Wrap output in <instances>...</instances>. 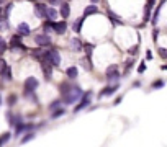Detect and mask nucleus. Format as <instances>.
<instances>
[{
  "instance_id": "nucleus-1",
  "label": "nucleus",
  "mask_w": 167,
  "mask_h": 147,
  "mask_svg": "<svg viewBox=\"0 0 167 147\" xmlns=\"http://www.w3.org/2000/svg\"><path fill=\"white\" fill-rule=\"evenodd\" d=\"M61 93L64 95V100L66 103H74L76 100H79L82 97V90L76 85H69V84H62L61 85Z\"/></svg>"
},
{
  "instance_id": "nucleus-2",
  "label": "nucleus",
  "mask_w": 167,
  "mask_h": 147,
  "mask_svg": "<svg viewBox=\"0 0 167 147\" xmlns=\"http://www.w3.org/2000/svg\"><path fill=\"white\" fill-rule=\"evenodd\" d=\"M48 59H49V62L53 64V65H59L61 64V57H59V53H57L56 49H49L48 53L44 54Z\"/></svg>"
},
{
  "instance_id": "nucleus-3",
  "label": "nucleus",
  "mask_w": 167,
  "mask_h": 147,
  "mask_svg": "<svg viewBox=\"0 0 167 147\" xmlns=\"http://www.w3.org/2000/svg\"><path fill=\"white\" fill-rule=\"evenodd\" d=\"M36 87H38V80H36L34 77H28L25 80V90H26V93L36 90Z\"/></svg>"
},
{
  "instance_id": "nucleus-4",
  "label": "nucleus",
  "mask_w": 167,
  "mask_h": 147,
  "mask_svg": "<svg viewBox=\"0 0 167 147\" xmlns=\"http://www.w3.org/2000/svg\"><path fill=\"white\" fill-rule=\"evenodd\" d=\"M46 7L43 5V3H36L34 5V13H36V17H39V18H44L46 17Z\"/></svg>"
},
{
  "instance_id": "nucleus-5",
  "label": "nucleus",
  "mask_w": 167,
  "mask_h": 147,
  "mask_svg": "<svg viewBox=\"0 0 167 147\" xmlns=\"http://www.w3.org/2000/svg\"><path fill=\"white\" fill-rule=\"evenodd\" d=\"M36 44H38V46H49V44H51L49 36H46V34L36 36Z\"/></svg>"
},
{
  "instance_id": "nucleus-6",
  "label": "nucleus",
  "mask_w": 167,
  "mask_h": 147,
  "mask_svg": "<svg viewBox=\"0 0 167 147\" xmlns=\"http://www.w3.org/2000/svg\"><path fill=\"white\" fill-rule=\"evenodd\" d=\"M107 77L110 79V80H117L118 79V69H117V65H110V67L107 69Z\"/></svg>"
},
{
  "instance_id": "nucleus-7",
  "label": "nucleus",
  "mask_w": 167,
  "mask_h": 147,
  "mask_svg": "<svg viewBox=\"0 0 167 147\" xmlns=\"http://www.w3.org/2000/svg\"><path fill=\"white\" fill-rule=\"evenodd\" d=\"M154 3H156V0H148L146 8H144V21L149 20V13H151V10H152V7H154Z\"/></svg>"
},
{
  "instance_id": "nucleus-8",
  "label": "nucleus",
  "mask_w": 167,
  "mask_h": 147,
  "mask_svg": "<svg viewBox=\"0 0 167 147\" xmlns=\"http://www.w3.org/2000/svg\"><path fill=\"white\" fill-rule=\"evenodd\" d=\"M53 28L56 29L57 34H62L66 31V23H64V21H57V23H53Z\"/></svg>"
},
{
  "instance_id": "nucleus-9",
  "label": "nucleus",
  "mask_w": 167,
  "mask_h": 147,
  "mask_svg": "<svg viewBox=\"0 0 167 147\" xmlns=\"http://www.w3.org/2000/svg\"><path fill=\"white\" fill-rule=\"evenodd\" d=\"M61 17L62 18H67L69 17V15H70V7H69V3H66V2H64L62 5H61Z\"/></svg>"
},
{
  "instance_id": "nucleus-10",
  "label": "nucleus",
  "mask_w": 167,
  "mask_h": 147,
  "mask_svg": "<svg viewBox=\"0 0 167 147\" xmlns=\"http://www.w3.org/2000/svg\"><path fill=\"white\" fill-rule=\"evenodd\" d=\"M46 17H48L51 21H54V20L57 18V13H56L54 8H48V10H46Z\"/></svg>"
},
{
  "instance_id": "nucleus-11",
  "label": "nucleus",
  "mask_w": 167,
  "mask_h": 147,
  "mask_svg": "<svg viewBox=\"0 0 167 147\" xmlns=\"http://www.w3.org/2000/svg\"><path fill=\"white\" fill-rule=\"evenodd\" d=\"M18 31H20V34H30V26H28L26 23H21L18 26Z\"/></svg>"
},
{
  "instance_id": "nucleus-12",
  "label": "nucleus",
  "mask_w": 167,
  "mask_h": 147,
  "mask_svg": "<svg viewBox=\"0 0 167 147\" xmlns=\"http://www.w3.org/2000/svg\"><path fill=\"white\" fill-rule=\"evenodd\" d=\"M70 44H72V49H74V51H81L82 49V43L79 41V39H76V38L70 41Z\"/></svg>"
},
{
  "instance_id": "nucleus-13",
  "label": "nucleus",
  "mask_w": 167,
  "mask_h": 147,
  "mask_svg": "<svg viewBox=\"0 0 167 147\" xmlns=\"http://www.w3.org/2000/svg\"><path fill=\"white\" fill-rule=\"evenodd\" d=\"M66 74H67L69 79H76V77H77V69H76V67H69V69L66 70Z\"/></svg>"
},
{
  "instance_id": "nucleus-14",
  "label": "nucleus",
  "mask_w": 167,
  "mask_h": 147,
  "mask_svg": "<svg viewBox=\"0 0 167 147\" xmlns=\"http://www.w3.org/2000/svg\"><path fill=\"white\" fill-rule=\"evenodd\" d=\"M92 13H97V7L95 5H90V7H87L84 15H92Z\"/></svg>"
},
{
  "instance_id": "nucleus-15",
  "label": "nucleus",
  "mask_w": 167,
  "mask_h": 147,
  "mask_svg": "<svg viewBox=\"0 0 167 147\" xmlns=\"http://www.w3.org/2000/svg\"><path fill=\"white\" fill-rule=\"evenodd\" d=\"M117 88H118L117 85H115V87H110V88H105V90L100 93V97H102V95H110V93H113L115 90H117Z\"/></svg>"
},
{
  "instance_id": "nucleus-16",
  "label": "nucleus",
  "mask_w": 167,
  "mask_h": 147,
  "mask_svg": "<svg viewBox=\"0 0 167 147\" xmlns=\"http://www.w3.org/2000/svg\"><path fill=\"white\" fill-rule=\"evenodd\" d=\"M85 53H87V57L92 56V53H93V46H92V44H85Z\"/></svg>"
},
{
  "instance_id": "nucleus-17",
  "label": "nucleus",
  "mask_w": 167,
  "mask_h": 147,
  "mask_svg": "<svg viewBox=\"0 0 167 147\" xmlns=\"http://www.w3.org/2000/svg\"><path fill=\"white\" fill-rule=\"evenodd\" d=\"M2 74H3L5 79H12V70H10V67H5V69L2 70Z\"/></svg>"
},
{
  "instance_id": "nucleus-18",
  "label": "nucleus",
  "mask_w": 167,
  "mask_h": 147,
  "mask_svg": "<svg viewBox=\"0 0 167 147\" xmlns=\"http://www.w3.org/2000/svg\"><path fill=\"white\" fill-rule=\"evenodd\" d=\"M81 26H82V20H77L76 23H74V31L79 33V31H81Z\"/></svg>"
},
{
  "instance_id": "nucleus-19",
  "label": "nucleus",
  "mask_w": 167,
  "mask_h": 147,
  "mask_svg": "<svg viewBox=\"0 0 167 147\" xmlns=\"http://www.w3.org/2000/svg\"><path fill=\"white\" fill-rule=\"evenodd\" d=\"M7 49V43L3 41V38L0 36V53H3V51Z\"/></svg>"
},
{
  "instance_id": "nucleus-20",
  "label": "nucleus",
  "mask_w": 167,
  "mask_h": 147,
  "mask_svg": "<svg viewBox=\"0 0 167 147\" xmlns=\"http://www.w3.org/2000/svg\"><path fill=\"white\" fill-rule=\"evenodd\" d=\"M8 137H10V132H5V134L0 137V144H3V142H7L8 141Z\"/></svg>"
},
{
  "instance_id": "nucleus-21",
  "label": "nucleus",
  "mask_w": 167,
  "mask_h": 147,
  "mask_svg": "<svg viewBox=\"0 0 167 147\" xmlns=\"http://www.w3.org/2000/svg\"><path fill=\"white\" fill-rule=\"evenodd\" d=\"M164 85V82H162V80H157V82H154V84H152V87H154V88H161Z\"/></svg>"
},
{
  "instance_id": "nucleus-22",
  "label": "nucleus",
  "mask_w": 167,
  "mask_h": 147,
  "mask_svg": "<svg viewBox=\"0 0 167 147\" xmlns=\"http://www.w3.org/2000/svg\"><path fill=\"white\" fill-rule=\"evenodd\" d=\"M64 113H66L64 109H57V111L53 113V118H57V116H61V114H64Z\"/></svg>"
},
{
  "instance_id": "nucleus-23",
  "label": "nucleus",
  "mask_w": 167,
  "mask_h": 147,
  "mask_svg": "<svg viewBox=\"0 0 167 147\" xmlns=\"http://www.w3.org/2000/svg\"><path fill=\"white\" fill-rule=\"evenodd\" d=\"M33 137V134H28V136H25L23 139H21V144H25V142H28V141H30V139Z\"/></svg>"
},
{
  "instance_id": "nucleus-24",
  "label": "nucleus",
  "mask_w": 167,
  "mask_h": 147,
  "mask_svg": "<svg viewBox=\"0 0 167 147\" xmlns=\"http://www.w3.org/2000/svg\"><path fill=\"white\" fill-rule=\"evenodd\" d=\"M59 105H61V101H54V103H51V106H49V108H51V109H54V108H57Z\"/></svg>"
},
{
  "instance_id": "nucleus-25",
  "label": "nucleus",
  "mask_w": 167,
  "mask_h": 147,
  "mask_svg": "<svg viewBox=\"0 0 167 147\" xmlns=\"http://www.w3.org/2000/svg\"><path fill=\"white\" fill-rule=\"evenodd\" d=\"M159 54H161V57L165 59V57H167V51H165V49H159Z\"/></svg>"
},
{
  "instance_id": "nucleus-26",
  "label": "nucleus",
  "mask_w": 167,
  "mask_h": 147,
  "mask_svg": "<svg viewBox=\"0 0 167 147\" xmlns=\"http://www.w3.org/2000/svg\"><path fill=\"white\" fill-rule=\"evenodd\" d=\"M138 70H139V74H141V72H144V70H146V65H144V64H141L139 67H138Z\"/></svg>"
},
{
  "instance_id": "nucleus-27",
  "label": "nucleus",
  "mask_w": 167,
  "mask_h": 147,
  "mask_svg": "<svg viewBox=\"0 0 167 147\" xmlns=\"http://www.w3.org/2000/svg\"><path fill=\"white\" fill-rule=\"evenodd\" d=\"M59 2H62V0H49V3H51V5H54V3H59Z\"/></svg>"
},
{
  "instance_id": "nucleus-28",
  "label": "nucleus",
  "mask_w": 167,
  "mask_h": 147,
  "mask_svg": "<svg viewBox=\"0 0 167 147\" xmlns=\"http://www.w3.org/2000/svg\"><path fill=\"white\" fill-rule=\"evenodd\" d=\"M8 103H10V105H13V103H15V97H10V100H8Z\"/></svg>"
},
{
  "instance_id": "nucleus-29",
  "label": "nucleus",
  "mask_w": 167,
  "mask_h": 147,
  "mask_svg": "<svg viewBox=\"0 0 167 147\" xmlns=\"http://www.w3.org/2000/svg\"><path fill=\"white\" fill-rule=\"evenodd\" d=\"M146 57H148V59H151V57H152V53H151V51H148V53H146Z\"/></svg>"
},
{
  "instance_id": "nucleus-30",
  "label": "nucleus",
  "mask_w": 167,
  "mask_h": 147,
  "mask_svg": "<svg viewBox=\"0 0 167 147\" xmlns=\"http://www.w3.org/2000/svg\"><path fill=\"white\" fill-rule=\"evenodd\" d=\"M162 70H167V65H162Z\"/></svg>"
},
{
  "instance_id": "nucleus-31",
  "label": "nucleus",
  "mask_w": 167,
  "mask_h": 147,
  "mask_svg": "<svg viewBox=\"0 0 167 147\" xmlns=\"http://www.w3.org/2000/svg\"><path fill=\"white\" fill-rule=\"evenodd\" d=\"M0 5H3V0H0Z\"/></svg>"
},
{
  "instance_id": "nucleus-32",
  "label": "nucleus",
  "mask_w": 167,
  "mask_h": 147,
  "mask_svg": "<svg viewBox=\"0 0 167 147\" xmlns=\"http://www.w3.org/2000/svg\"><path fill=\"white\" fill-rule=\"evenodd\" d=\"M92 2H98V0H92Z\"/></svg>"
},
{
  "instance_id": "nucleus-33",
  "label": "nucleus",
  "mask_w": 167,
  "mask_h": 147,
  "mask_svg": "<svg viewBox=\"0 0 167 147\" xmlns=\"http://www.w3.org/2000/svg\"><path fill=\"white\" fill-rule=\"evenodd\" d=\"M161 2H165V0H161Z\"/></svg>"
}]
</instances>
